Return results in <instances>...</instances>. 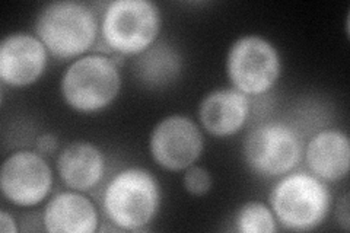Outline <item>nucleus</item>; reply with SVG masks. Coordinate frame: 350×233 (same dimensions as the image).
Masks as SVG:
<instances>
[{"label":"nucleus","instance_id":"nucleus-1","mask_svg":"<svg viewBox=\"0 0 350 233\" xmlns=\"http://www.w3.org/2000/svg\"><path fill=\"white\" fill-rule=\"evenodd\" d=\"M161 185L157 176L145 168L131 166L117 172L108 181L103 206L113 225L136 232L150 225L161 207Z\"/></svg>","mask_w":350,"mask_h":233},{"label":"nucleus","instance_id":"nucleus-2","mask_svg":"<svg viewBox=\"0 0 350 233\" xmlns=\"http://www.w3.org/2000/svg\"><path fill=\"white\" fill-rule=\"evenodd\" d=\"M100 32L94 10L81 2L60 0L44 6L36 20V34L56 59L68 60L90 50Z\"/></svg>","mask_w":350,"mask_h":233},{"label":"nucleus","instance_id":"nucleus-3","mask_svg":"<svg viewBox=\"0 0 350 233\" xmlns=\"http://www.w3.org/2000/svg\"><path fill=\"white\" fill-rule=\"evenodd\" d=\"M270 207L284 229L310 232L327 219L332 193L325 182L312 174L289 172L273 188Z\"/></svg>","mask_w":350,"mask_h":233},{"label":"nucleus","instance_id":"nucleus-4","mask_svg":"<svg viewBox=\"0 0 350 233\" xmlns=\"http://www.w3.org/2000/svg\"><path fill=\"white\" fill-rule=\"evenodd\" d=\"M122 91V73L114 59L88 54L76 59L60 82V92L72 109L95 114L108 108Z\"/></svg>","mask_w":350,"mask_h":233},{"label":"nucleus","instance_id":"nucleus-5","mask_svg":"<svg viewBox=\"0 0 350 233\" xmlns=\"http://www.w3.org/2000/svg\"><path fill=\"white\" fill-rule=\"evenodd\" d=\"M162 18L149 0H114L108 3L100 31L109 50L120 55H139L157 42Z\"/></svg>","mask_w":350,"mask_h":233},{"label":"nucleus","instance_id":"nucleus-6","mask_svg":"<svg viewBox=\"0 0 350 233\" xmlns=\"http://www.w3.org/2000/svg\"><path fill=\"white\" fill-rule=\"evenodd\" d=\"M282 60L278 49L260 36L238 38L226 55V74L232 86L247 96L269 92L279 81Z\"/></svg>","mask_w":350,"mask_h":233},{"label":"nucleus","instance_id":"nucleus-7","mask_svg":"<svg viewBox=\"0 0 350 233\" xmlns=\"http://www.w3.org/2000/svg\"><path fill=\"white\" fill-rule=\"evenodd\" d=\"M248 168L262 178H278L297 168L302 158L301 140L291 126L280 121L251 130L243 144Z\"/></svg>","mask_w":350,"mask_h":233},{"label":"nucleus","instance_id":"nucleus-8","mask_svg":"<svg viewBox=\"0 0 350 233\" xmlns=\"http://www.w3.org/2000/svg\"><path fill=\"white\" fill-rule=\"evenodd\" d=\"M203 149L202 130L191 118L181 114L161 120L150 133V156L167 171L180 172L190 168L202 156Z\"/></svg>","mask_w":350,"mask_h":233},{"label":"nucleus","instance_id":"nucleus-9","mask_svg":"<svg viewBox=\"0 0 350 233\" xmlns=\"http://www.w3.org/2000/svg\"><path fill=\"white\" fill-rule=\"evenodd\" d=\"M53 188V171L42 154L21 150L8 156L0 169V190L9 203L34 207L46 200Z\"/></svg>","mask_w":350,"mask_h":233},{"label":"nucleus","instance_id":"nucleus-10","mask_svg":"<svg viewBox=\"0 0 350 233\" xmlns=\"http://www.w3.org/2000/svg\"><path fill=\"white\" fill-rule=\"evenodd\" d=\"M49 51L37 36L14 32L0 42V81L12 87L34 85L46 72Z\"/></svg>","mask_w":350,"mask_h":233},{"label":"nucleus","instance_id":"nucleus-11","mask_svg":"<svg viewBox=\"0 0 350 233\" xmlns=\"http://www.w3.org/2000/svg\"><path fill=\"white\" fill-rule=\"evenodd\" d=\"M250 115L248 96L235 87L207 94L199 105L202 127L215 137H229L243 130Z\"/></svg>","mask_w":350,"mask_h":233},{"label":"nucleus","instance_id":"nucleus-12","mask_svg":"<svg viewBox=\"0 0 350 233\" xmlns=\"http://www.w3.org/2000/svg\"><path fill=\"white\" fill-rule=\"evenodd\" d=\"M305 162L312 175L324 182L346 178L350 168V143L340 130H323L305 148Z\"/></svg>","mask_w":350,"mask_h":233},{"label":"nucleus","instance_id":"nucleus-13","mask_svg":"<svg viewBox=\"0 0 350 233\" xmlns=\"http://www.w3.org/2000/svg\"><path fill=\"white\" fill-rule=\"evenodd\" d=\"M100 216L90 198L79 191L54 195L42 213L44 229L51 233H94Z\"/></svg>","mask_w":350,"mask_h":233},{"label":"nucleus","instance_id":"nucleus-14","mask_svg":"<svg viewBox=\"0 0 350 233\" xmlns=\"http://www.w3.org/2000/svg\"><path fill=\"white\" fill-rule=\"evenodd\" d=\"M57 171L62 181L70 190L88 193L104 178V154L100 148L90 141L70 143L59 154Z\"/></svg>","mask_w":350,"mask_h":233},{"label":"nucleus","instance_id":"nucleus-15","mask_svg":"<svg viewBox=\"0 0 350 233\" xmlns=\"http://www.w3.org/2000/svg\"><path fill=\"white\" fill-rule=\"evenodd\" d=\"M183 59L172 44L157 41L152 47L136 55L133 74L148 90H162L178 79Z\"/></svg>","mask_w":350,"mask_h":233},{"label":"nucleus","instance_id":"nucleus-16","mask_svg":"<svg viewBox=\"0 0 350 233\" xmlns=\"http://www.w3.org/2000/svg\"><path fill=\"white\" fill-rule=\"evenodd\" d=\"M235 225L241 233H275L278 230V220L271 207L261 202H248L241 206Z\"/></svg>","mask_w":350,"mask_h":233},{"label":"nucleus","instance_id":"nucleus-17","mask_svg":"<svg viewBox=\"0 0 350 233\" xmlns=\"http://www.w3.org/2000/svg\"><path fill=\"white\" fill-rule=\"evenodd\" d=\"M183 184L185 190L191 195L202 197L211 191V188L213 185V178L211 172L203 168V166L191 165L190 168L185 169V174L183 176Z\"/></svg>","mask_w":350,"mask_h":233},{"label":"nucleus","instance_id":"nucleus-18","mask_svg":"<svg viewBox=\"0 0 350 233\" xmlns=\"http://www.w3.org/2000/svg\"><path fill=\"white\" fill-rule=\"evenodd\" d=\"M36 149L40 154H53L59 150V139L51 133H44L36 140Z\"/></svg>","mask_w":350,"mask_h":233},{"label":"nucleus","instance_id":"nucleus-19","mask_svg":"<svg viewBox=\"0 0 350 233\" xmlns=\"http://www.w3.org/2000/svg\"><path fill=\"white\" fill-rule=\"evenodd\" d=\"M0 230L3 233H18V226L15 217L12 215H9L5 210L0 212Z\"/></svg>","mask_w":350,"mask_h":233}]
</instances>
